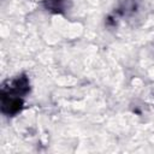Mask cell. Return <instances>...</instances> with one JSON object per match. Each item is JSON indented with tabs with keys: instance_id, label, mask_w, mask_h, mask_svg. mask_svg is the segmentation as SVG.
I'll return each instance as SVG.
<instances>
[{
	"instance_id": "obj_3",
	"label": "cell",
	"mask_w": 154,
	"mask_h": 154,
	"mask_svg": "<svg viewBox=\"0 0 154 154\" xmlns=\"http://www.w3.org/2000/svg\"><path fill=\"white\" fill-rule=\"evenodd\" d=\"M46 7L54 12H61L64 8V1L63 0H47Z\"/></svg>"
},
{
	"instance_id": "obj_1",
	"label": "cell",
	"mask_w": 154,
	"mask_h": 154,
	"mask_svg": "<svg viewBox=\"0 0 154 154\" xmlns=\"http://www.w3.org/2000/svg\"><path fill=\"white\" fill-rule=\"evenodd\" d=\"M29 90H30V84L25 75H20L11 81L10 79L6 81L1 88V93L16 95V96H24L29 93Z\"/></svg>"
},
{
	"instance_id": "obj_2",
	"label": "cell",
	"mask_w": 154,
	"mask_h": 154,
	"mask_svg": "<svg viewBox=\"0 0 154 154\" xmlns=\"http://www.w3.org/2000/svg\"><path fill=\"white\" fill-rule=\"evenodd\" d=\"M23 107V100L20 96L1 93V111L4 114L7 116H14L18 112H20Z\"/></svg>"
}]
</instances>
